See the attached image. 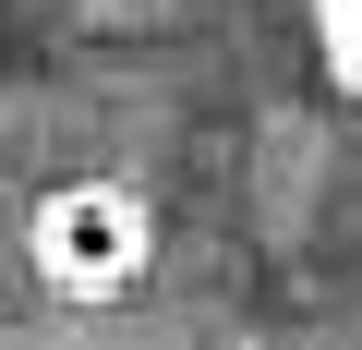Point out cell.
<instances>
[{"mask_svg": "<svg viewBox=\"0 0 362 350\" xmlns=\"http://www.w3.org/2000/svg\"><path fill=\"white\" fill-rule=\"evenodd\" d=\"M314 49H326V73L350 85V109H362V0H314Z\"/></svg>", "mask_w": 362, "mask_h": 350, "instance_id": "7a4b0ae2", "label": "cell"}, {"mask_svg": "<svg viewBox=\"0 0 362 350\" xmlns=\"http://www.w3.org/2000/svg\"><path fill=\"white\" fill-rule=\"evenodd\" d=\"M25 266L49 302H133L145 266H157V206L133 182H109V169H73V182H49L25 206Z\"/></svg>", "mask_w": 362, "mask_h": 350, "instance_id": "6da1fadb", "label": "cell"}]
</instances>
